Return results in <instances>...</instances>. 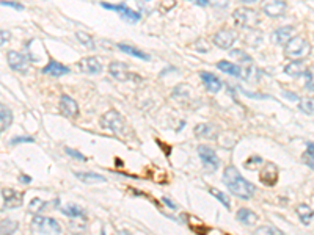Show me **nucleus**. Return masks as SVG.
Here are the masks:
<instances>
[{
	"label": "nucleus",
	"instance_id": "obj_16",
	"mask_svg": "<svg viewBox=\"0 0 314 235\" xmlns=\"http://www.w3.org/2000/svg\"><path fill=\"white\" fill-rule=\"evenodd\" d=\"M200 77H201V80L204 83V86L208 88V91L211 93H219L222 90V82H220V78L219 77H215L214 74L211 72H200Z\"/></svg>",
	"mask_w": 314,
	"mask_h": 235
},
{
	"label": "nucleus",
	"instance_id": "obj_19",
	"mask_svg": "<svg viewBox=\"0 0 314 235\" xmlns=\"http://www.w3.org/2000/svg\"><path fill=\"white\" fill-rule=\"evenodd\" d=\"M307 63L303 62V60H294L289 65H286L284 67V72L291 75V77H300L302 74L307 72Z\"/></svg>",
	"mask_w": 314,
	"mask_h": 235
},
{
	"label": "nucleus",
	"instance_id": "obj_30",
	"mask_svg": "<svg viewBox=\"0 0 314 235\" xmlns=\"http://www.w3.org/2000/svg\"><path fill=\"white\" fill-rule=\"evenodd\" d=\"M76 36H77V39H79L80 42H82L84 46H87L88 49H94V41H93V38L90 36L88 33H85V32H77Z\"/></svg>",
	"mask_w": 314,
	"mask_h": 235
},
{
	"label": "nucleus",
	"instance_id": "obj_8",
	"mask_svg": "<svg viewBox=\"0 0 314 235\" xmlns=\"http://www.w3.org/2000/svg\"><path fill=\"white\" fill-rule=\"evenodd\" d=\"M102 8H105V10H112V11H116L120 13L121 17H124L126 21L129 22H138L141 19V14L131 10V8L126 5V3H120V5H110V3H101Z\"/></svg>",
	"mask_w": 314,
	"mask_h": 235
},
{
	"label": "nucleus",
	"instance_id": "obj_32",
	"mask_svg": "<svg viewBox=\"0 0 314 235\" xmlns=\"http://www.w3.org/2000/svg\"><path fill=\"white\" fill-rule=\"evenodd\" d=\"M299 108L303 111V113H307V115H313V111H314V108H313V99L310 98H305V99H300V102H299Z\"/></svg>",
	"mask_w": 314,
	"mask_h": 235
},
{
	"label": "nucleus",
	"instance_id": "obj_13",
	"mask_svg": "<svg viewBox=\"0 0 314 235\" xmlns=\"http://www.w3.org/2000/svg\"><path fill=\"white\" fill-rule=\"evenodd\" d=\"M2 195H3V199H5V204H3L5 208H16V207H21L22 205L24 195L22 193H17L16 190L5 188V190H2Z\"/></svg>",
	"mask_w": 314,
	"mask_h": 235
},
{
	"label": "nucleus",
	"instance_id": "obj_2",
	"mask_svg": "<svg viewBox=\"0 0 314 235\" xmlns=\"http://www.w3.org/2000/svg\"><path fill=\"white\" fill-rule=\"evenodd\" d=\"M232 21L239 29H255L259 24V17L255 10L247 6H240L232 13Z\"/></svg>",
	"mask_w": 314,
	"mask_h": 235
},
{
	"label": "nucleus",
	"instance_id": "obj_6",
	"mask_svg": "<svg viewBox=\"0 0 314 235\" xmlns=\"http://www.w3.org/2000/svg\"><path fill=\"white\" fill-rule=\"evenodd\" d=\"M198 155L203 162L204 169L208 172H214V171L219 169L220 160H219V157H217V154H215L214 149H211V147H208L206 144H200L198 146Z\"/></svg>",
	"mask_w": 314,
	"mask_h": 235
},
{
	"label": "nucleus",
	"instance_id": "obj_22",
	"mask_svg": "<svg viewBox=\"0 0 314 235\" xmlns=\"http://www.w3.org/2000/svg\"><path fill=\"white\" fill-rule=\"evenodd\" d=\"M76 177L85 182V184H104V182H107V177L96 172H76Z\"/></svg>",
	"mask_w": 314,
	"mask_h": 235
},
{
	"label": "nucleus",
	"instance_id": "obj_18",
	"mask_svg": "<svg viewBox=\"0 0 314 235\" xmlns=\"http://www.w3.org/2000/svg\"><path fill=\"white\" fill-rule=\"evenodd\" d=\"M219 135V130L212 124H198L195 127V136L208 138V140H215Z\"/></svg>",
	"mask_w": 314,
	"mask_h": 235
},
{
	"label": "nucleus",
	"instance_id": "obj_25",
	"mask_svg": "<svg viewBox=\"0 0 314 235\" xmlns=\"http://www.w3.org/2000/svg\"><path fill=\"white\" fill-rule=\"evenodd\" d=\"M297 215L300 221L305 224V226H311L313 224V208L308 205V204H300L297 205Z\"/></svg>",
	"mask_w": 314,
	"mask_h": 235
},
{
	"label": "nucleus",
	"instance_id": "obj_23",
	"mask_svg": "<svg viewBox=\"0 0 314 235\" xmlns=\"http://www.w3.org/2000/svg\"><path fill=\"white\" fill-rule=\"evenodd\" d=\"M217 67L220 69L222 72L225 74H229L232 77H240L242 75V67L239 65H234V63H229L226 62V60H222V62L217 63Z\"/></svg>",
	"mask_w": 314,
	"mask_h": 235
},
{
	"label": "nucleus",
	"instance_id": "obj_27",
	"mask_svg": "<svg viewBox=\"0 0 314 235\" xmlns=\"http://www.w3.org/2000/svg\"><path fill=\"white\" fill-rule=\"evenodd\" d=\"M17 228H19V223L14 220H2L0 221V235H13Z\"/></svg>",
	"mask_w": 314,
	"mask_h": 235
},
{
	"label": "nucleus",
	"instance_id": "obj_11",
	"mask_svg": "<svg viewBox=\"0 0 314 235\" xmlns=\"http://www.w3.org/2000/svg\"><path fill=\"white\" fill-rule=\"evenodd\" d=\"M77 69L84 74H99L102 71V65L99 63V60L94 57H87L82 58L77 63Z\"/></svg>",
	"mask_w": 314,
	"mask_h": 235
},
{
	"label": "nucleus",
	"instance_id": "obj_15",
	"mask_svg": "<svg viewBox=\"0 0 314 235\" xmlns=\"http://www.w3.org/2000/svg\"><path fill=\"white\" fill-rule=\"evenodd\" d=\"M292 33H294L292 25H286V27H281V29H278L272 33V41L275 42V44L283 46L292 38Z\"/></svg>",
	"mask_w": 314,
	"mask_h": 235
},
{
	"label": "nucleus",
	"instance_id": "obj_29",
	"mask_svg": "<svg viewBox=\"0 0 314 235\" xmlns=\"http://www.w3.org/2000/svg\"><path fill=\"white\" fill-rule=\"evenodd\" d=\"M255 235H284L280 229L275 226H261L255 231Z\"/></svg>",
	"mask_w": 314,
	"mask_h": 235
},
{
	"label": "nucleus",
	"instance_id": "obj_45",
	"mask_svg": "<svg viewBox=\"0 0 314 235\" xmlns=\"http://www.w3.org/2000/svg\"><path fill=\"white\" fill-rule=\"evenodd\" d=\"M101 235H105V232H104V231H101Z\"/></svg>",
	"mask_w": 314,
	"mask_h": 235
},
{
	"label": "nucleus",
	"instance_id": "obj_36",
	"mask_svg": "<svg viewBox=\"0 0 314 235\" xmlns=\"http://www.w3.org/2000/svg\"><path fill=\"white\" fill-rule=\"evenodd\" d=\"M65 151H66V154H68V155L74 157V159H77V160H82V162H85V160H87V159H85V155H82L80 152H77L76 149H71V147H65Z\"/></svg>",
	"mask_w": 314,
	"mask_h": 235
},
{
	"label": "nucleus",
	"instance_id": "obj_37",
	"mask_svg": "<svg viewBox=\"0 0 314 235\" xmlns=\"http://www.w3.org/2000/svg\"><path fill=\"white\" fill-rule=\"evenodd\" d=\"M35 140L32 136H16L10 141V144H17V143H33Z\"/></svg>",
	"mask_w": 314,
	"mask_h": 235
},
{
	"label": "nucleus",
	"instance_id": "obj_20",
	"mask_svg": "<svg viewBox=\"0 0 314 235\" xmlns=\"http://www.w3.org/2000/svg\"><path fill=\"white\" fill-rule=\"evenodd\" d=\"M278 177V169L273 163H269L261 171V182L264 185H273Z\"/></svg>",
	"mask_w": 314,
	"mask_h": 235
},
{
	"label": "nucleus",
	"instance_id": "obj_46",
	"mask_svg": "<svg viewBox=\"0 0 314 235\" xmlns=\"http://www.w3.org/2000/svg\"><path fill=\"white\" fill-rule=\"evenodd\" d=\"M68 235H73V234H68Z\"/></svg>",
	"mask_w": 314,
	"mask_h": 235
},
{
	"label": "nucleus",
	"instance_id": "obj_33",
	"mask_svg": "<svg viewBox=\"0 0 314 235\" xmlns=\"http://www.w3.org/2000/svg\"><path fill=\"white\" fill-rule=\"evenodd\" d=\"M209 191H211V195H212V196H215V198H217L223 205H225V208H228V210H229L231 204H229V199H228V196H226L225 193H222V191L215 190V188H209Z\"/></svg>",
	"mask_w": 314,
	"mask_h": 235
},
{
	"label": "nucleus",
	"instance_id": "obj_21",
	"mask_svg": "<svg viewBox=\"0 0 314 235\" xmlns=\"http://www.w3.org/2000/svg\"><path fill=\"white\" fill-rule=\"evenodd\" d=\"M236 218H237V221L242 223V224H245V226H253V224L258 221V215H256L253 210H250V208L242 207V208H239V210H237Z\"/></svg>",
	"mask_w": 314,
	"mask_h": 235
},
{
	"label": "nucleus",
	"instance_id": "obj_41",
	"mask_svg": "<svg viewBox=\"0 0 314 235\" xmlns=\"http://www.w3.org/2000/svg\"><path fill=\"white\" fill-rule=\"evenodd\" d=\"M19 180L22 182V184H30V182H32V177L25 176V174H24V176H21V177H19Z\"/></svg>",
	"mask_w": 314,
	"mask_h": 235
},
{
	"label": "nucleus",
	"instance_id": "obj_39",
	"mask_svg": "<svg viewBox=\"0 0 314 235\" xmlns=\"http://www.w3.org/2000/svg\"><path fill=\"white\" fill-rule=\"evenodd\" d=\"M305 75H307V88H308V91H313V72L307 71Z\"/></svg>",
	"mask_w": 314,
	"mask_h": 235
},
{
	"label": "nucleus",
	"instance_id": "obj_4",
	"mask_svg": "<svg viewBox=\"0 0 314 235\" xmlns=\"http://www.w3.org/2000/svg\"><path fill=\"white\" fill-rule=\"evenodd\" d=\"M101 127L110 130V132L113 134H123L124 132V127H126V123L123 116L120 115L116 110H109L105 111L102 118H101Z\"/></svg>",
	"mask_w": 314,
	"mask_h": 235
},
{
	"label": "nucleus",
	"instance_id": "obj_5",
	"mask_svg": "<svg viewBox=\"0 0 314 235\" xmlns=\"http://www.w3.org/2000/svg\"><path fill=\"white\" fill-rule=\"evenodd\" d=\"M33 228L38 232L44 234V235H58L61 232L60 224L53 220L49 218V216H43V215H35L32 220Z\"/></svg>",
	"mask_w": 314,
	"mask_h": 235
},
{
	"label": "nucleus",
	"instance_id": "obj_28",
	"mask_svg": "<svg viewBox=\"0 0 314 235\" xmlns=\"http://www.w3.org/2000/svg\"><path fill=\"white\" fill-rule=\"evenodd\" d=\"M118 49L121 52H126V54H129L132 57H137L140 60H149V55H146L145 52L138 50L137 47H132V46H128V44H118Z\"/></svg>",
	"mask_w": 314,
	"mask_h": 235
},
{
	"label": "nucleus",
	"instance_id": "obj_35",
	"mask_svg": "<svg viewBox=\"0 0 314 235\" xmlns=\"http://www.w3.org/2000/svg\"><path fill=\"white\" fill-rule=\"evenodd\" d=\"M229 54H231V57L239 58V60H242V62H251V58L247 54H244L242 50H231Z\"/></svg>",
	"mask_w": 314,
	"mask_h": 235
},
{
	"label": "nucleus",
	"instance_id": "obj_24",
	"mask_svg": "<svg viewBox=\"0 0 314 235\" xmlns=\"http://www.w3.org/2000/svg\"><path fill=\"white\" fill-rule=\"evenodd\" d=\"M13 123V113L3 103H0V132L6 130Z\"/></svg>",
	"mask_w": 314,
	"mask_h": 235
},
{
	"label": "nucleus",
	"instance_id": "obj_31",
	"mask_svg": "<svg viewBox=\"0 0 314 235\" xmlns=\"http://www.w3.org/2000/svg\"><path fill=\"white\" fill-rule=\"evenodd\" d=\"M44 207H46V202H44L43 199H40V198H35V199H32L30 204H29V210L32 213H40L41 210H44Z\"/></svg>",
	"mask_w": 314,
	"mask_h": 235
},
{
	"label": "nucleus",
	"instance_id": "obj_3",
	"mask_svg": "<svg viewBox=\"0 0 314 235\" xmlns=\"http://www.w3.org/2000/svg\"><path fill=\"white\" fill-rule=\"evenodd\" d=\"M308 50H310V44H308L307 39H305L303 36L291 38L284 44V55L288 58L297 60V58L303 57L305 54H308Z\"/></svg>",
	"mask_w": 314,
	"mask_h": 235
},
{
	"label": "nucleus",
	"instance_id": "obj_9",
	"mask_svg": "<svg viewBox=\"0 0 314 235\" xmlns=\"http://www.w3.org/2000/svg\"><path fill=\"white\" fill-rule=\"evenodd\" d=\"M8 65H10V67L13 69V71H17L21 74H25L27 71H29V63H27V58L19 54V52L16 50H10L8 52Z\"/></svg>",
	"mask_w": 314,
	"mask_h": 235
},
{
	"label": "nucleus",
	"instance_id": "obj_40",
	"mask_svg": "<svg viewBox=\"0 0 314 235\" xmlns=\"http://www.w3.org/2000/svg\"><path fill=\"white\" fill-rule=\"evenodd\" d=\"M0 5H3V6H11V8H16V10H24V5L16 3V2H0Z\"/></svg>",
	"mask_w": 314,
	"mask_h": 235
},
{
	"label": "nucleus",
	"instance_id": "obj_12",
	"mask_svg": "<svg viewBox=\"0 0 314 235\" xmlns=\"http://www.w3.org/2000/svg\"><path fill=\"white\" fill-rule=\"evenodd\" d=\"M109 72L112 74V77H115L116 80H120V82L131 80L132 77H137V75L131 74L129 69H128V66H126L124 63H120V62H113V63H110V66H109Z\"/></svg>",
	"mask_w": 314,
	"mask_h": 235
},
{
	"label": "nucleus",
	"instance_id": "obj_7",
	"mask_svg": "<svg viewBox=\"0 0 314 235\" xmlns=\"http://www.w3.org/2000/svg\"><path fill=\"white\" fill-rule=\"evenodd\" d=\"M212 41H214V44L220 49H231L232 44L237 41V33L231 29H223L214 34Z\"/></svg>",
	"mask_w": 314,
	"mask_h": 235
},
{
	"label": "nucleus",
	"instance_id": "obj_34",
	"mask_svg": "<svg viewBox=\"0 0 314 235\" xmlns=\"http://www.w3.org/2000/svg\"><path fill=\"white\" fill-rule=\"evenodd\" d=\"M313 152H314V144H313V143H308V149H307V152L303 154V162H305V165H308V167H310L311 169H313V167H314Z\"/></svg>",
	"mask_w": 314,
	"mask_h": 235
},
{
	"label": "nucleus",
	"instance_id": "obj_44",
	"mask_svg": "<svg viewBox=\"0 0 314 235\" xmlns=\"http://www.w3.org/2000/svg\"><path fill=\"white\" fill-rule=\"evenodd\" d=\"M195 3H196V5H201V6H204V5H208L209 2H208V0H196Z\"/></svg>",
	"mask_w": 314,
	"mask_h": 235
},
{
	"label": "nucleus",
	"instance_id": "obj_42",
	"mask_svg": "<svg viewBox=\"0 0 314 235\" xmlns=\"http://www.w3.org/2000/svg\"><path fill=\"white\" fill-rule=\"evenodd\" d=\"M284 96H286V98H291L292 101H299V96H297V94H291V93L286 91V93H284Z\"/></svg>",
	"mask_w": 314,
	"mask_h": 235
},
{
	"label": "nucleus",
	"instance_id": "obj_17",
	"mask_svg": "<svg viewBox=\"0 0 314 235\" xmlns=\"http://www.w3.org/2000/svg\"><path fill=\"white\" fill-rule=\"evenodd\" d=\"M264 13L269 17H281L286 11V2H281V0H275V2H269L264 5Z\"/></svg>",
	"mask_w": 314,
	"mask_h": 235
},
{
	"label": "nucleus",
	"instance_id": "obj_10",
	"mask_svg": "<svg viewBox=\"0 0 314 235\" xmlns=\"http://www.w3.org/2000/svg\"><path fill=\"white\" fill-rule=\"evenodd\" d=\"M60 111H61V115L66 118H77L79 105L73 98H69L68 94H63L60 98Z\"/></svg>",
	"mask_w": 314,
	"mask_h": 235
},
{
	"label": "nucleus",
	"instance_id": "obj_26",
	"mask_svg": "<svg viewBox=\"0 0 314 235\" xmlns=\"http://www.w3.org/2000/svg\"><path fill=\"white\" fill-rule=\"evenodd\" d=\"M61 212L65 213L66 216H71V218H84V216H85L84 208L80 205H77V204H73V202H69L66 207H63Z\"/></svg>",
	"mask_w": 314,
	"mask_h": 235
},
{
	"label": "nucleus",
	"instance_id": "obj_14",
	"mask_svg": "<svg viewBox=\"0 0 314 235\" xmlns=\"http://www.w3.org/2000/svg\"><path fill=\"white\" fill-rule=\"evenodd\" d=\"M43 74H49L52 77H61L65 74H69V67L55 62V60H50V62L47 63V66L43 67Z\"/></svg>",
	"mask_w": 314,
	"mask_h": 235
},
{
	"label": "nucleus",
	"instance_id": "obj_1",
	"mask_svg": "<svg viewBox=\"0 0 314 235\" xmlns=\"http://www.w3.org/2000/svg\"><path fill=\"white\" fill-rule=\"evenodd\" d=\"M223 184L228 187L232 195L240 199H250L256 191L255 185L242 177L236 167H228L225 169V172H223Z\"/></svg>",
	"mask_w": 314,
	"mask_h": 235
},
{
	"label": "nucleus",
	"instance_id": "obj_38",
	"mask_svg": "<svg viewBox=\"0 0 314 235\" xmlns=\"http://www.w3.org/2000/svg\"><path fill=\"white\" fill-rule=\"evenodd\" d=\"M10 38H11L10 32H6V30H0V44H5L6 41H10Z\"/></svg>",
	"mask_w": 314,
	"mask_h": 235
},
{
	"label": "nucleus",
	"instance_id": "obj_43",
	"mask_svg": "<svg viewBox=\"0 0 314 235\" xmlns=\"http://www.w3.org/2000/svg\"><path fill=\"white\" fill-rule=\"evenodd\" d=\"M164 201H165V204H167L168 207H172V208H176V205H175V204H173L172 201H170V199H168V198H164Z\"/></svg>",
	"mask_w": 314,
	"mask_h": 235
}]
</instances>
